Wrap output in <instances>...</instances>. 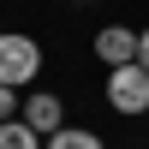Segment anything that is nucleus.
<instances>
[{
	"label": "nucleus",
	"mask_w": 149,
	"mask_h": 149,
	"mask_svg": "<svg viewBox=\"0 0 149 149\" xmlns=\"http://www.w3.org/2000/svg\"><path fill=\"white\" fill-rule=\"evenodd\" d=\"M36 72H42V48H36V36L0 30V84H6V90H24V84H36Z\"/></svg>",
	"instance_id": "nucleus-1"
},
{
	"label": "nucleus",
	"mask_w": 149,
	"mask_h": 149,
	"mask_svg": "<svg viewBox=\"0 0 149 149\" xmlns=\"http://www.w3.org/2000/svg\"><path fill=\"white\" fill-rule=\"evenodd\" d=\"M102 90H107V107H113V113H125V119L149 113V72L143 66H113Z\"/></svg>",
	"instance_id": "nucleus-2"
},
{
	"label": "nucleus",
	"mask_w": 149,
	"mask_h": 149,
	"mask_svg": "<svg viewBox=\"0 0 149 149\" xmlns=\"http://www.w3.org/2000/svg\"><path fill=\"white\" fill-rule=\"evenodd\" d=\"M95 60H102L107 72L113 66H137V30H131V24H102V30H95Z\"/></svg>",
	"instance_id": "nucleus-3"
},
{
	"label": "nucleus",
	"mask_w": 149,
	"mask_h": 149,
	"mask_svg": "<svg viewBox=\"0 0 149 149\" xmlns=\"http://www.w3.org/2000/svg\"><path fill=\"white\" fill-rule=\"evenodd\" d=\"M18 119L36 131V137H54L60 125H66V102H60L54 90H36V95H24V107H18Z\"/></svg>",
	"instance_id": "nucleus-4"
},
{
	"label": "nucleus",
	"mask_w": 149,
	"mask_h": 149,
	"mask_svg": "<svg viewBox=\"0 0 149 149\" xmlns=\"http://www.w3.org/2000/svg\"><path fill=\"white\" fill-rule=\"evenodd\" d=\"M42 149H107L102 131H84V125H60L54 137H42Z\"/></svg>",
	"instance_id": "nucleus-5"
},
{
	"label": "nucleus",
	"mask_w": 149,
	"mask_h": 149,
	"mask_svg": "<svg viewBox=\"0 0 149 149\" xmlns=\"http://www.w3.org/2000/svg\"><path fill=\"white\" fill-rule=\"evenodd\" d=\"M0 149H42V137H36L24 119H6V125H0Z\"/></svg>",
	"instance_id": "nucleus-6"
},
{
	"label": "nucleus",
	"mask_w": 149,
	"mask_h": 149,
	"mask_svg": "<svg viewBox=\"0 0 149 149\" xmlns=\"http://www.w3.org/2000/svg\"><path fill=\"white\" fill-rule=\"evenodd\" d=\"M18 107H24L18 90H6V84H0V125H6V119H18Z\"/></svg>",
	"instance_id": "nucleus-7"
},
{
	"label": "nucleus",
	"mask_w": 149,
	"mask_h": 149,
	"mask_svg": "<svg viewBox=\"0 0 149 149\" xmlns=\"http://www.w3.org/2000/svg\"><path fill=\"white\" fill-rule=\"evenodd\" d=\"M137 66L149 72V30H137Z\"/></svg>",
	"instance_id": "nucleus-8"
}]
</instances>
